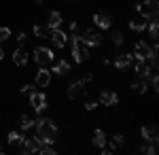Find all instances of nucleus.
<instances>
[{
  "instance_id": "obj_22",
  "label": "nucleus",
  "mask_w": 159,
  "mask_h": 155,
  "mask_svg": "<svg viewBox=\"0 0 159 155\" xmlns=\"http://www.w3.org/2000/svg\"><path fill=\"white\" fill-rule=\"evenodd\" d=\"M132 89H134L136 94H147V79L140 77V81H136V83L132 85Z\"/></svg>"
},
{
  "instance_id": "obj_4",
  "label": "nucleus",
  "mask_w": 159,
  "mask_h": 155,
  "mask_svg": "<svg viewBox=\"0 0 159 155\" xmlns=\"http://www.w3.org/2000/svg\"><path fill=\"white\" fill-rule=\"evenodd\" d=\"M34 60H36L40 66H47V64L53 62V53H51V49L36 47V49H34Z\"/></svg>"
},
{
  "instance_id": "obj_13",
  "label": "nucleus",
  "mask_w": 159,
  "mask_h": 155,
  "mask_svg": "<svg viewBox=\"0 0 159 155\" xmlns=\"http://www.w3.org/2000/svg\"><path fill=\"white\" fill-rule=\"evenodd\" d=\"M100 102H102L104 106H112V104H117V102H119V96L115 94V92H102Z\"/></svg>"
},
{
  "instance_id": "obj_35",
  "label": "nucleus",
  "mask_w": 159,
  "mask_h": 155,
  "mask_svg": "<svg viewBox=\"0 0 159 155\" xmlns=\"http://www.w3.org/2000/svg\"><path fill=\"white\" fill-rule=\"evenodd\" d=\"M2 58H4V51H2V49H0V60H2Z\"/></svg>"
},
{
  "instance_id": "obj_17",
  "label": "nucleus",
  "mask_w": 159,
  "mask_h": 155,
  "mask_svg": "<svg viewBox=\"0 0 159 155\" xmlns=\"http://www.w3.org/2000/svg\"><path fill=\"white\" fill-rule=\"evenodd\" d=\"M51 81V72L49 70H45V68H40L36 74V85H40V87H45V85H49Z\"/></svg>"
},
{
  "instance_id": "obj_11",
  "label": "nucleus",
  "mask_w": 159,
  "mask_h": 155,
  "mask_svg": "<svg viewBox=\"0 0 159 155\" xmlns=\"http://www.w3.org/2000/svg\"><path fill=\"white\" fill-rule=\"evenodd\" d=\"M51 40H53V45H55V47H64V45H66V40H68V36L64 34V32H61L60 28H57V30H51Z\"/></svg>"
},
{
  "instance_id": "obj_29",
  "label": "nucleus",
  "mask_w": 159,
  "mask_h": 155,
  "mask_svg": "<svg viewBox=\"0 0 159 155\" xmlns=\"http://www.w3.org/2000/svg\"><path fill=\"white\" fill-rule=\"evenodd\" d=\"M9 36H11V30H9V28H0V43L7 40Z\"/></svg>"
},
{
  "instance_id": "obj_8",
  "label": "nucleus",
  "mask_w": 159,
  "mask_h": 155,
  "mask_svg": "<svg viewBox=\"0 0 159 155\" xmlns=\"http://www.w3.org/2000/svg\"><path fill=\"white\" fill-rule=\"evenodd\" d=\"M30 102H32V108L36 110V113H43L45 108H47V98H45V94H34L30 96Z\"/></svg>"
},
{
  "instance_id": "obj_1",
  "label": "nucleus",
  "mask_w": 159,
  "mask_h": 155,
  "mask_svg": "<svg viewBox=\"0 0 159 155\" xmlns=\"http://www.w3.org/2000/svg\"><path fill=\"white\" fill-rule=\"evenodd\" d=\"M34 125H36V136L40 138V143L51 144L55 138H57V128H55V123H53L51 119L38 117V119L34 121Z\"/></svg>"
},
{
  "instance_id": "obj_9",
  "label": "nucleus",
  "mask_w": 159,
  "mask_h": 155,
  "mask_svg": "<svg viewBox=\"0 0 159 155\" xmlns=\"http://www.w3.org/2000/svg\"><path fill=\"white\" fill-rule=\"evenodd\" d=\"M87 94V87L83 81H79V83H72L70 87H68V96L72 98V100H76V98H85Z\"/></svg>"
},
{
  "instance_id": "obj_21",
  "label": "nucleus",
  "mask_w": 159,
  "mask_h": 155,
  "mask_svg": "<svg viewBox=\"0 0 159 155\" xmlns=\"http://www.w3.org/2000/svg\"><path fill=\"white\" fill-rule=\"evenodd\" d=\"M129 28L134 30V32H142V30H147V19L142 17V19H132L129 21Z\"/></svg>"
},
{
  "instance_id": "obj_33",
  "label": "nucleus",
  "mask_w": 159,
  "mask_h": 155,
  "mask_svg": "<svg viewBox=\"0 0 159 155\" xmlns=\"http://www.w3.org/2000/svg\"><path fill=\"white\" fill-rule=\"evenodd\" d=\"M76 28H79V24H76V21H72V24H70V32H72V34L76 32Z\"/></svg>"
},
{
  "instance_id": "obj_27",
  "label": "nucleus",
  "mask_w": 159,
  "mask_h": 155,
  "mask_svg": "<svg viewBox=\"0 0 159 155\" xmlns=\"http://www.w3.org/2000/svg\"><path fill=\"white\" fill-rule=\"evenodd\" d=\"M121 144H123V136H121V134L112 136V144H110V149H117V147H121Z\"/></svg>"
},
{
  "instance_id": "obj_6",
  "label": "nucleus",
  "mask_w": 159,
  "mask_h": 155,
  "mask_svg": "<svg viewBox=\"0 0 159 155\" xmlns=\"http://www.w3.org/2000/svg\"><path fill=\"white\" fill-rule=\"evenodd\" d=\"M151 47H148L144 40H138L136 43V49H134V55L138 58V60H151Z\"/></svg>"
},
{
  "instance_id": "obj_28",
  "label": "nucleus",
  "mask_w": 159,
  "mask_h": 155,
  "mask_svg": "<svg viewBox=\"0 0 159 155\" xmlns=\"http://www.w3.org/2000/svg\"><path fill=\"white\" fill-rule=\"evenodd\" d=\"M34 34L43 38V36H47V34H49V30H47V28H43V26H34Z\"/></svg>"
},
{
  "instance_id": "obj_31",
  "label": "nucleus",
  "mask_w": 159,
  "mask_h": 155,
  "mask_svg": "<svg viewBox=\"0 0 159 155\" xmlns=\"http://www.w3.org/2000/svg\"><path fill=\"white\" fill-rule=\"evenodd\" d=\"M21 94L30 98V96L34 94V87H32V85H24V87H21Z\"/></svg>"
},
{
  "instance_id": "obj_12",
  "label": "nucleus",
  "mask_w": 159,
  "mask_h": 155,
  "mask_svg": "<svg viewBox=\"0 0 159 155\" xmlns=\"http://www.w3.org/2000/svg\"><path fill=\"white\" fill-rule=\"evenodd\" d=\"M93 24L98 26V28H102V30H106V28H110V17L106 15V13H96L93 15Z\"/></svg>"
},
{
  "instance_id": "obj_10",
  "label": "nucleus",
  "mask_w": 159,
  "mask_h": 155,
  "mask_svg": "<svg viewBox=\"0 0 159 155\" xmlns=\"http://www.w3.org/2000/svg\"><path fill=\"white\" fill-rule=\"evenodd\" d=\"M142 136L147 138V140H151V143H157V125L155 123H148V125H144L142 128Z\"/></svg>"
},
{
  "instance_id": "obj_5",
  "label": "nucleus",
  "mask_w": 159,
  "mask_h": 155,
  "mask_svg": "<svg viewBox=\"0 0 159 155\" xmlns=\"http://www.w3.org/2000/svg\"><path fill=\"white\" fill-rule=\"evenodd\" d=\"M81 40L85 43L87 47H100V43H102V36H100L96 30H87V32H83Z\"/></svg>"
},
{
  "instance_id": "obj_34",
  "label": "nucleus",
  "mask_w": 159,
  "mask_h": 155,
  "mask_svg": "<svg viewBox=\"0 0 159 155\" xmlns=\"http://www.w3.org/2000/svg\"><path fill=\"white\" fill-rule=\"evenodd\" d=\"M91 79H93V74H85V77H83V83H89Z\"/></svg>"
},
{
  "instance_id": "obj_23",
  "label": "nucleus",
  "mask_w": 159,
  "mask_h": 155,
  "mask_svg": "<svg viewBox=\"0 0 159 155\" xmlns=\"http://www.w3.org/2000/svg\"><path fill=\"white\" fill-rule=\"evenodd\" d=\"M148 26V32H151V38L153 40H157V34H159V24H157V19H153L151 24H147Z\"/></svg>"
},
{
  "instance_id": "obj_16",
  "label": "nucleus",
  "mask_w": 159,
  "mask_h": 155,
  "mask_svg": "<svg viewBox=\"0 0 159 155\" xmlns=\"http://www.w3.org/2000/svg\"><path fill=\"white\" fill-rule=\"evenodd\" d=\"M53 70L57 74H68L70 72V64L66 60H53Z\"/></svg>"
},
{
  "instance_id": "obj_15",
  "label": "nucleus",
  "mask_w": 159,
  "mask_h": 155,
  "mask_svg": "<svg viewBox=\"0 0 159 155\" xmlns=\"http://www.w3.org/2000/svg\"><path fill=\"white\" fill-rule=\"evenodd\" d=\"M47 26H49V30H57V28L61 26V13H57V11L49 13V19H47Z\"/></svg>"
},
{
  "instance_id": "obj_32",
  "label": "nucleus",
  "mask_w": 159,
  "mask_h": 155,
  "mask_svg": "<svg viewBox=\"0 0 159 155\" xmlns=\"http://www.w3.org/2000/svg\"><path fill=\"white\" fill-rule=\"evenodd\" d=\"M85 108H87V110H93V108H96V102H93V100H87V102H85Z\"/></svg>"
},
{
  "instance_id": "obj_25",
  "label": "nucleus",
  "mask_w": 159,
  "mask_h": 155,
  "mask_svg": "<svg viewBox=\"0 0 159 155\" xmlns=\"http://www.w3.org/2000/svg\"><path fill=\"white\" fill-rule=\"evenodd\" d=\"M24 138H25V136L17 134V132H9V143H11V144H19Z\"/></svg>"
},
{
  "instance_id": "obj_2",
  "label": "nucleus",
  "mask_w": 159,
  "mask_h": 155,
  "mask_svg": "<svg viewBox=\"0 0 159 155\" xmlns=\"http://www.w3.org/2000/svg\"><path fill=\"white\" fill-rule=\"evenodd\" d=\"M72 58L76 64H83V62L89 58V51H87V45L76 36V32H74V45H72Z\"/></svg>"
},
{
  "instance_id": "obj_19",
  "label": "nucleus",
  "mask_w": 159,
  "mask_h": 155,
  "mask_svg": "<svg viewBox=\"0 0 159 155\" xmlns=\"http://www.w3.org/2000/svg\"><path fill=\"white\" fill-rule=\"evenodd\" d=\"M132 60H134V58H132L129 53H121V55L115 60V66H117V68H127V66L132 64Z\"/></svg>"
},
{
  "instance_id": "obj_26",
  "label": "nucleus",
  "mask_w": 159,
  "mask_h": 155,
  "mask_svg": "<svg viewBox=\"0 0 159 155\" xmlns=\"http://www.w3.org/2000/svg\"><path fill=\"white\" fill-rule=\"evenodd\" d=\"M32 125H34V119H32V117H28V115H24V117H21V128L28 130V128H32Z\"/></svg>"
},
{
  "instance_id": "obj_3",
  "label": "nucleus",
  "mask_w": 159,
  "mask_h": 155,
  "mask_svg": "<svg viewBox=\"0 0 159 155\" xmlns=\"http://www.w3.org/2000/svg\"><path fill=\"white\" fill-rule=\"evenodd\" d=\"M138 11L144 19H155L157 17V0H144L138 4Z\"/></svg>"
},
{
  "instance_id": "obj_20",
  "label": "nucleus",
  "mask_w": 159,
  "mask_h": 155,
  "mask_svg": "<svg viewBox=\"0 0 159 155\" xmlns=\"http://www.w3.org/2000/svg\"><path fill=\"white\" fill-rule=\"evenodd\" d=\"M91 140H93V144H96V147H100V149H102V147L106 144V134H104L102 130H96V132H93V138H91Z\"/></svg>"
},
{
  "instance_id": "obj_24",
  "label": "nucleus",
  "mask_w": 159,
  "mask_h": 155,
  "mask_svg": "<svg viewBox=\"0 0 159 155\" xmlns=\"http://www.w3.org/2000/svg\"><path fill=\"white\" fill-rule=\"evenodd\" d=\"M140 151H142V153H147V155H153L155 151H157V147H155V143H151V140H148V143H144L142 147H140Z\"/></svg>"
},
{
  "instance_id": "obj_14",
  "label": "nucleus",
  "mask_w": 159,
  "mask_h": 155,
  "mask_svg": "<svg viewBox=\"0 0 159 155\" xmlns=\"http://www.w3.org/2000/svg\"><path fill=\"white\" fill-rule=\"evenodd\" d=\"M136 74L142 77V79H147L148 74H151V66L147 64V60H138L136 62Z\"/></svg>"
},
{
  "instance_id": "obj_7",
  "label": "nucleus",
  "mask_w": 159,
  "mask_h": 155,
  "mask_svg": "<svg viewBox=\"0 0 159 155\" xmlns=\"http://www.w3.org/2000/svg\"><path fill=\"white\" fill-rule=\"evenodd\" d=\"M19 144H21V151H24V153H36L38 147L43 143H40V138L36 136V138H24Z\"/></svg>"
},
{
  "instance_id": "obj_18",
  "label": "nucleus",
  "mask_w": 159,
  "mask_h": 155,
  "mask_svg": "<svg viewBox=\"0 0 159 155\" xmlns=\"http://www.w3.org/2000/svg\"><path fill=\"white\" fill-rule=\"evenodd\" d=\"M13 62H15L17 66H25V64H28V53H25V49H17V51L13 53Z\"/></svg>"
},
{
  "instance_id": "obj_30",
  "label": "nucleus",
  "mask_w": 159,
  "mask_h": 155,
  "mask_svg": "<svg viewBox=\"0 0 159 155\" xmlns=\"http://www.w3.org/2000/svg\"><path fill=\"white\" fill-rule=\"evenodd\" d=\"M112 40H115V45L119 47V45L123 43V34H121V32H112Z\"/></svg>"
},
{
  "instance_id": "obj_36",
  "label": "nucleus",
  "mask_w": 159,
  "mask_h": 155,
  "mask_svg": "<svg viewBox=\"0 0 159 155\" xmlns=\"http://www.w3.org/2000/svg\"><path fill=\"white\" fill-rule=\"evenodd\" d=\"M0 153H2V147H0Z\"/></svg>"
}]
</instances>
